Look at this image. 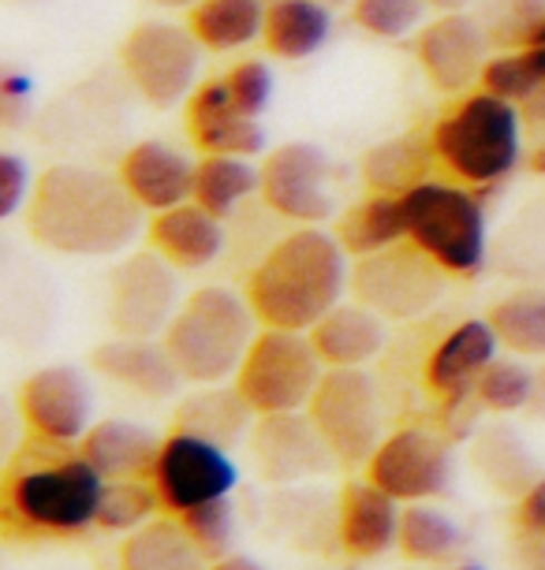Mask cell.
Returning a JSON list of instances; mask_svg holds the SVG:
<instances>
[{"instance_id": "obj_1", "label": "cell", "mask_w": 545, "mask_h": 570, "mask_svg": "<svg viewBox=\"0 0 545 570\" xmlns=\"http://www.w3.org/2000/svg\"><path fill=\"white\" fill-rule=\"evenodd\" d=\"M143 213L120 176L64 160L38 176L27 232L41 250L60 257H113L138 239Z\"/></svg>"}, {"instance_id": "obj_2", "label": "cell", "mask_w": 545, "mask_h": 570, "mask_svg": "<svg viewBox=\"0 0 545 570\" xmlns=\"http://www.w3.org/2000/svg\"><path fill=\"white\" fill-rule=\"evenodd\" d=\"M105 478L79 448L57 440H27L8 462L0 489L4 537H75L98 525Z\"/></svg>"}, {"instance_id": "obj_3", "label": "cell", "mask_w": 545, "mask_h": 570, "mask_svg": "<svg viewBox=\"0 0 545 570\" xmlns=\"http://www.w3.org/2000/svg\"><path fill=\"white\" fill-rule=\"evenodd\" d=\"M337 232L299 224L247 276V303L262 328L310 332L351 292V265Z\"/></svg>"}, {"instance_id": "obj_4", "label": "cell", "mask_w": 545, "mask_h": 570, "mask_svg": "<svg viewBox=\"0 0 545 570\" xmlns=\"http://www.w3.org/2000/svg\"><path fill=\"white\" fill-rule=\"evenodd\" d=\"M254 336H259V317H254L247 295L221 284H206L179 303L162 340L184 381L224 384L236 381Z\"/></svg>"}, {"instance_id": "obj_5", "label": "cell", "mask_w": 545, "mask_h": 570, "mask_svg": "<svg viewBox=\"0 0 545 570\" xmlns=\"http://www.w3.org/2000/svg\"><path fill=\"white\" fill-rule=\"evenodd\" d=\"M437 165L464 187H494L519 168L527 127L516 101L489 90L467 94L430 131Z\"/></svg>"}, {"instance_id": "obj_6", "label": "cell", "mask_w": 545, "mask_h": 570, "mask_svg": "<svg viewBox=\"0 0 545 570\" xmlns=\"http://www.w3.org/2000/svg\"><path fill=\"white\" fill-rule=\"evenodd\" d=\"M403 209H408V239L445 273H483L489 262V224L483 202L464 183L422 179L403 195Z\"/></svg>"}, {"instance_id": "obj_7", "label": "cell", "mask_w": 545, "mask_h": 570, "mask_svg": "<svg viewBox=\"0 0 545 570\" xmlns=\"http://www.w3.org/2000/svg\"><path fill=\"white\" fill-rule=\"evenodd\" d=\"M325 376L322 354L310 343V332L262 328L236 373V389L254 414L306 411Z\"/></svg>"}, {"instance_id": "obj_8", "label": "cell", "mask_w": 545, "mask_h": 570, "mask_svg": "<svg viewBox=\"0 0 545 570\" xmlns=\"http://www.w3.org/2000/svg\"><path fill=\"white\" fill-rule=\"evenodd\" d=\"M448 276L430 254L411 239L385 246L378 254L356 257L351 265V295L385 321H415L445 298Z\"/></svg>"}, {"instance_id": "obj_9", "label": "cell", "mask_w": 545, "mask_h": 570, "mask_svg": "<svg viewBox=\"0 0 545 570\" xmlns=\"http://www.w3.org/2000/svg\"><path fill=\"white\" fill-rule=\"evenodd\" d=\"M202 52L206 49L191 27L146 19L120 41V68L143 101L154 109H176L195 94Z\"/></svg>"}, {"instance_id": "obj_10", "label": "cell", "mask_w": 545, "mask_h": 570, "mask_svg": "<svg viewBox=\"0 0 545 570\" xmlns=\"http://www.w3.org/2000/svg\"><path fill=\"white\" fill-rule=\"evenodd\" d=\"M306 414L344 470L367 466L385 440L381 400L367 370H325Z\"/></svg>"}, {"instance_id": "obj_11", "label": "cell", "mask_w": 545, "mask_h": 570, "mask_svg": "<svg viewBox=\"0 0 545 570\" xmlns=\"http://www.w3.org/2000/svg\"><path fill=\"white\" fill-rule=\"evenodd\" d=\"M179 268L162 254L132 250L109 279V328L113 336L157 340L179 309Z\"/></svg>"}, {"instance_id": "obj_12", "label": "cell", "mask_w": 545, "mask_h": 570, "mask_svg": "<svg viewBox=\"0 0 545 570\" xmlns=\"http://www.w3.org/2000/svg\"><path fill=\"white\" fill-rule=\"evenodd\" d=\"M344 168L314 142H284L262 160V198L276 217L322 224L337 213V183Z\"/></svg>"}, {"instance_id": "obj_13", "label": "cell", "mask_w": 545, "mask_h": 570, "mask_svg": "<svg viewBox=\"0 0 545 570\" xmlns=\"http://www.w3.org/2000/svg\"><path fill=\"white\" fill-rule=\"evenodd\" d=\"M236 481L240 466L228 455V448L202 440L195 433H179V429L173 436H165L162 455H157L154 466V489L162 497V511L179 519L191 508L232 497Z\"/></svg>"}, {"instance_id": "obj_14", "label": "cell", "mask_w": 545, "mask_h": 570, "mask_svg": "<svg viewBox=\"0 0 545 570\" xmlns=\"http://www.w3.org/2000/svg\"><path fill=\"white\" fill-rule=\"evenodd\" d=\"M367 478L400 503L434 500L448 492V481H452V451H448V440L430 429H400L373 451Z\"/></svg>"}, {"instance_id": "obj_15", "label": "cell", "mask_w": 545, "mask_h": 570, "mask_svg": "<svg viewBox=\"0 0 545 570\" xmlns=\"http://www.w3.org/2000/svg\"><path fill=\"white\" fill-rule=\"evenodd\" d=\"M251 451L259 473L273 485H295V481L322 478L337 466L325 436L318 433L314 417L306 411L262 414L251 429Z\"/></svg>"}, {"instance_id": "obj_16", "label": "cell", "mask_w": 545, "mask_h": 570, "mask_svg": "<svg viewBox=\"0 0 545 570\" xmlns=\"http://www.w3.org/2000/svg\"><path fill=\"white\" fill-rule=\"evenodd\" d=\"M19 414L27 429L41 440L79 444L90 433L94 395L90 384L75 365H46L30 373L19 389Z\"/></svg>"}, {"instance_id": "obj_17", "label": "cell", "mask_w": 545, "mask_h": 570, "mask_svg": "<svg viewBox=\"0 0 545 570\" xmlns=\"http://www.w3.org/2000/svg\"><path fill=\"white\" fill-rule=\"evenodd\" d=\"M489 49H494L489 35L471 12H441L415 38V57H419L434 90L441 94H459L483 82Z\"/></svg>"}, {"instance_id": "obj_18", "label": "cell", "mask_w": 545, "mask_h": 570, "mask_svg": "<svg viewBox=\"0 0 545 570\" xmlns=\"http://www.w3.org/2000/svg\"><path fill=\"white\" fill-rule=\"evenodd\" d=\"M187 138L202 157H259L265 149L262 120L232 101L224 75L198 82L187 98Z\"/></svg>"}, {"instance_id": "obj_19", "label": "cell", "mask_w": 545, "mask_h": 570, "mask_svg": "<svg viewBox=\"0 0 545 570\" xmlns=\"http://www.w3.org/2000/svg\"><path fill=\"white\" fill-rule=\"evenodd\" d=\"M116 176L124 179L127 195L146 213H165L184 206V202H195L198 160L168 142L146 138V142L127 149Z\"/></svg>"}, {"instance_id": "obj_20", "label": "cell", "mask_w": 545, "mask_h": 570, "mask_svg": "<svg viewBox=\"0 0 545 570\" xmlns=\"http://www.w3.org/2000/svg\"><path fill=\"white\" fill-rule=\"evenodd\" d=\"M94 373L120 389L143 395V400H173L184 384L176 358L168 354L165 340H127L113 336L94 347L90 354Z\"/></svg>"}, {"instance_id": "obj_21", "label": "cell", "mask_w": 545, "mask_h": 570, "mask_svg": "<svg viewBox=\"0 0 545 570\" xmlns=\"http://www.w3.org/2000/svg\"><path fill=\"white\" fill-rule=\"evenodd\" d=\"M497 347H500V336H497V328L489 325V317L459 321V325L434 347L430 362H426V384H430V392L441 395L448 403L464 400L467 392H475L478 376L497 362Z\"/></svg>"}, {"instance_id": "obj_22", "label": "cell", "mask_w": 545, "mask_h": 570, "mask_svg": "<svg viewBox=\"0 0 545 570\" xmlns=\"http://www.w3.org/2000/svg\"><path fill=\"white\" fill-rule=\"evenodd\" d=\"M400 500L378 489L373 481H348L340 492V544L351 559H378L400 544Z\"/></svg>"}, {"instance_id": "obj_23", "label": "cell", "mask_w": 545, "mask_h": 570, "mask_svg": "<svg viewBox=\"0 0 545 570\" xmlns=\"http://www.w3.org/2000/svg\"><path fill=\"white\" fill-rule=\"evenodd\" d=\"M146 239L165 262H173L179 273H198L213 265L224 250V224L202 209L198 202H184L176 209L154 213L146 228Z\"/></svg>"}, {"instance_id": "obj_24", "label": "cell", "mask_w": 545, "mask_h": 570, "mask_svg": "<svg viewBox=\"0 0 545 570\" xmlns=\"http://www.w3.org/2000/svg\"><path fill=\"white\" fill-rule=\"evenodd\" d=\"M162 444L165 440H157L146 425L105 417L79 440V451L105 481H146L154 478Z\"/></svg>"}, {"instance_id": "obj_25", "label": "cell", "mask_w": 545, "mask_h": 570, "mask_svg": "<svg viewBox=\"0 0 545 570\" xmlns=\"http://www.w3.org/2000/svg\"><path fill=\"white\" fill-rule=\"evenodd\" d=\"M471 466L497 497H527L542 481V462L516 425L494 422L471 436Z\"/></svg>"}, {"instance_id": "obj_26", "label": "cell", "mask_w": 545, "mask_h": 570, "mask_svg": "<svg viewBox=\"0 0 545 570\" xmlns=\"http://www.w3.org/2000/svg\"><path fill=\"white\" fill-rule=\"evenodd\" d=\"M325 370H362L385 347V317L362 303H340L310 328Z\"/></svg>"}, {"instance_id": "obj_27", "label": "cell", "mask_w": 545, "mask_h": 570, "mask_svg": "<svg viewBox=\"0 0 545 570\" xmlns=\"http://www.w3.org/2000/svg\"><path fill=\"white\" fill-rule=\"evenodd\" d=\"M259 414L251 411L240 389H224V384H198L176 406V429L179 433H195L202 440H213L221 448H236L243 436H251Z\"/></svg>"}, {"instance_id": "obj_28", "label": "cell", "mask_w": 545, "mask_h": 570, "mask_svg": "<svg viewBox=\"0 0 545 570\" xmlns=\"http://www.w3.org/2000/svg\"><path fill=\"white\" fill-rule=\"evenodd\" d=\"M329 35H333V12L322 0H273L265 12L262 46L276 60H306L325 49Z\"/></svg>"}, {"instance_id": "obj_29", "label": "cell", "mask_w": 545, "mask_h": 570, "mask_svg": "<svg viewBox=\"0 0 545 570\" xmlns=\"http://www.w3.org/2000/svg\"><path fill=\"white\" fill-rule=\"evenodd\" d=\"M265 12V0H198L187 12V27L206 52H236L262 41Z\"/></svg>"}, {"instance_id": "obj_30", "label": "cell", "mask_w": 545, "mask_h": 570, "mask_svg": "<svg viewBox=\"0 0 545 570\" xmlns=\"http://www.w3.org/2000/svg\"><path fill=\"white\" fill-rule=\"evenodd\" d=\"M120 570H210V559L191 541L184 522L149 519L135 533H127Z\"/></svg>"}, {"instance_id": "obj_31", "label": "cell", "mask_w": 545, "mask_h": 570, "mask_svg": "<svg viewBox=\"0 0 545 570\" xmlns=\"http://www.w3.org/2000/svg\"><path fill=\"white\" fill-rule=\"evenodd\" d=\"M337 239L344 243L351 257L378 254L385 246H397L408 239V209L403 195H381L373 190L359 206H351L337 224Z\"/></svg>"}, {"instance_id": "obj_32", "label": "cell", "mask_w": 545, "mask_h": 570, "mask_svg": "<svg viewBox=\"0 0 545 570\" xmlns=\"http://www.w3.org/2000/svg\"><path fill=\"white\" fill-rule=\"evenodd\" d=\"M434 160L437 154L430 138L397 135L385 138L362 157V179H367L370 190H381V195H408L411 187H419L426 179Z\"/></svg>"}, {"instance_id": "obj_33", "label": "cell", "mask_w": 545, "mask_h": 570, "mask_svg": "<svg viewBox=\"0 0 545 570\" xmlns=\"http://www.w3.org/2000/svg\"><path fill=\"white\" fill-rule=\"evenodd\" d=\"M489 325L519 358H545V284H523L489 309Z\"/></svg>"}, {"instance_id": "obj_34", "label": "cell", "mask_w": 545, "mask_h": 570, "mask_svg": "<svg viewBox=\"0 0 545 570\" xmlns=\"http://www.w3.org/2000/svg\"><path fill=\"white\" fill-rule=\"evenodd\" d=\"M251 195H262V168L251 157H202L195 176V202L213 217H228Z\"/></svg>"}, {"instance_id": "obj_35", "label": "cell", "mask_w": 545, "mask_h": 570, "mask_svg": "<svg viewBox=\"0 0 545 570\" xmlns=\"http://www.w3.org/2000/svg\"><path fill=\"white\" fill-rule=\"evenodd\" d=\"M497 265L523 284H545V195L531 198L500 235Z\"/></svg>"}, {"instance_id": "obj_36", "label": "cell", "mask_w": 545, "mask_h": 570, "mask_svg": "<svg viewBox=\"0 0 545 570\" xmlns=\"http://www.w3.org/2000/svg\"><path fill=\"white\" fill-rule=\"evenodd\" d=\"M459 544H464V533L459 525L448 519L445 511L430 508V503H408L400 519V552L411 563H448Z\"/></svg>"}, {"instance_id": "obj_37", "label": "cell", "mask_w": 545, "mask_h": 570, "mask_svg": "<svg viewBox=\"0 0 545 570\" xmlns=\"http://www.w3.org/2000/svg\"><path fill=\"white\" fill-rule=\"evenodd\" d=\"M475 19L500 52L545 46V0H478Z\"/></svg>"}, {"instance_id": "obj_38", "label": "cell", "mask_w": 545, "mask_h": 570, "mask_svg": "<svg viewBox=\"0 0 545 570\" xmlns=\"http://www.w3.org/2000/svg\"><path fill=\"white\" fill-rule=\"evenodd\" d=\"M542 86H545V46L505 49L497 57H489L483 71V90L516 105H523Z\"/></svg>"}, {"instance_id": "obj_39", "label": "cell", "mask_w": 545, "mask_h": 570, "mask_svg": "<svg viewBox=\"0 0 545 570\" xmlns=\"http://www.w3.org/2000/svg\"><path fill=\"white\" fill-rule=\"evenodd\" d=\"M534 392H538V376L516 358H497L475 384L478 403L489 414H516L523 406H531Z\"/></svg>"}, {"instance_id": "obj_40", "label": "cell", "mask_w": 545, "mask_h": 570, "mask_svg": "<svg viewBox=\"0 0 545 570\" xmlns=\"http://www.w3.org/2000/svg\"><path fill=\"white\" fill-rule=\"evenodd\" d=\"M157 508H162V497H157V489L146 485V481H105L98 525L101 530L135 533L138 525L149 522V514Z\"/></svg>"}, {"instance_id": "obj_41", "label": "cell", "mask_w": 545, "mask_h": 570, "mask_svg": "<svg viewBox=\"0 0 545 570\" xmlns=\"http://www.w3.org/2000/svg\"><path fill=\"white\" fill-rule=\"evenodd\" d=\"M426 12H430V0H356L351 8L356 23L385 41L419 35L426 27Z\"/></svg>"}, {"instance_id": "obj_42", "label": "cell", "mask_w": 545, "mask_h": 570, "mask_svg": "<svg viewBox=\"0 0 545 570\" xmlns=\"http://www.w3.org/2000/svg\"><path fill=\"white\" fill-rule=\"evenodd\" d=\"M179 522H184V530L191 533V541L206 552L210 563L232 552V541H236V508H232V497L191 508L179 514Z\"/></svg>"}, {"instance_id": "obj_43", "label": "cell", "mask_w": 545, "mask_h": 570, "mask_svg": "<svg viewBox=\"0 0 545 570\" xmlns=\"http://www.w3.org/2000/svg\"><path fill=\"white\" fill-rule=\"evenodd\" d=\"M224 82H228L232 101H236L247 116H254V120H262V112L270 109V101H273L270 63L265 60H240L236 68H228Z\"/></svg>"}, {"instance_id": "obj_44", "label": "cell", "mask_w": 545, "mask_h": 570, "mask_svg": "<svg viewBox=\"0 0 545 570\" xmlns=\"http://www.w3.org/2000/svg\"><path fill=\"white\" fill-rule=\"evenodd\" d=\"M35 183L30 179L27 160L19 154H0V217H16L35 195Z\"/></svg>"}, {"instance_id": "obj_45", "label": "cell", "mask_w": 545, "mask_h": 570, "mask_svg": "<svg viewBox=\"0 0 545 570\" xmlns=\"http://www.w3.org/2000/svg\"><path fill=\"white\" fill-rule=\"evenodd\" d=\"M519 112H523V127H527V138H531V168L538 171V176H545V86L519 105Z\"/></svg>"}, {"instance_id": "obj_46", "label": "cell", "mask_w": 545, "mask_h": 570, "mask_svg": "<svg viewBox=\"0 0 545 570\" xmlns=\"http://www.w3.org/2000/svg\"><path fill=\"white\" fill-rule=\"evenodd\" d=\"M508 559H512V570H545V533H531L516 525Z\"/></svg>"}, {"instance_id": "obj_47", "label": "cell", "mask_w": 545, "mask_h": 570, "mask_svg": "<svg viewBox=\"0 0 545 570\" xmlns=\"http://www.w3.org/2000/svg\"><path fill=\"white\" fill-rule=\"evenodd\" d=\"M516 525L519 530H531V533H545V478L527 492V497H519Z\"/></svg>"}, {"instance_id": "obj_48", "label": "cell", "mask_w": 545, "mask_h": 570, "mask_svg": "<svg viewBox=\"0 0 545 570\" xmlns=\"http://www.w3.org/2000/svg\"><path fill=\"white\" fill-rule=\"evenodd\" d=\"M30 94H35V82L23 71H4L0 75V101L4 109H16V105H27Z\"/></svg>"}, {"instance_id": "obj_49", "label": "cell", "mask_w": 545, "mask_h": 570, "mask_svg": "<svg viewBox=\"0 0 545 570\" xmlns=\"http://www.w3.org/2000/svg\"><path fill=\"white\" fill-rule=\"evenodd\" d=\"M210 570H265L259 559H251V556H236V552H228L224 559H213Z\"/></svg>"}, {"instance_id": "obj_50", "label": "cell", "mask_w": 545, "mask_h": 570, "mask_svg": "<svg viewBox=\"0 0 545 570\" xmlns=\"http://www.w3.org/2000/svg\"><path fill=\"white\" fill-rule=\"evenodd\" d=\"M467 4H475V0H430V8H437V12H464Z\"/></svg>"}, {"instance_id": "obj_51", "label": "cell", "mask_w": 545, "mask_h": 570, "mask_svg": "<svg viewBox=\"0 0 545 570\" xmlns=\"http://www.w3.org/2000/svg\"><path fill=\"white\" fill-rule=\"evenodd\" d=\"M157 8H168V12H191L198 0H154Z\"/></svg>"}, {"instance_id": "obj_52", "label": "cell", "mask_w": 545, "mask_h": 570, "mask_svg": "<svg viewBox=\"0 0 545 570\" xmlns=\"http://www.w3.org/2000/svg\"><path fill=\"white\" fill-rule=\"evenodd\" d=\"M452 570H486V567H478V563H459V567H452Z\"/></svg>"}]
</instances>
